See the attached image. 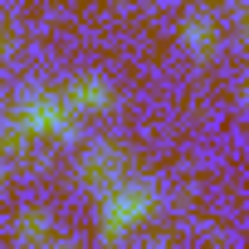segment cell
Listing matches in <instances>:
<instances>
[{
  "mask_svg": "<svg viewBox=\"0 0 249 249\" xmlns=\"http://www.w3.org/2000/svg\"><path fill=\"white\" fill-rule=\"evenodd\" d=\"M147 210H152V191H147L142 181H132V186H112V196L103 200V239L117 244Z\"/></svg>",
  "mask_w": 249,
  "mask_h": 249,
  "instance_id": "1",
  "label": "cell"
},
{
  "mask_svg": "<svg viewBox=\"0 0 249 249\" xmlns=\"http://www.w3.org/2000/svg\"><path fill=\"white\" fill-rule=\"evenodd\" d=\"M69 103H59V98H25L20 103V112H15V127L20 132H30V137H39V132H59L64 122H69Z\"/></svg>",
  "mask_w": 249,
  "mask_h": 249,
  "instance_id": "2",
  "label": "cell"
},
{
  "mask_svg": "<svg viewBox=\"0 0 249 249\" xmlns=\"http://www.w3.org/2000/svg\"><path fill=\"white\" fill-rule=\"evenodd\" d=\"M73 112H93V107H103L107 103V83L103 78H78L73 88H69V98H64Z\"/></svg>",
  "mask_w": 249,
  "mask_h": 249,
  "instance_id": "3",
  "label": "cell"
},
{
  "mask_svg": "<svg viewBox=\"0 0 249 249\" xmlns=\"http://www.w3.org/2000/svg\"><path fill=\"white\" fill-rule=\"evenodd\" d=\"M186 44H191L196 54H205V49H210V25H205V20H191V25H186Z\"/></svg>",
  "mask_w": 249,
  "mask_h": 249,
  "instance_id": "4",
  "label": "cell"
},
{
  "mask_svg": "<svg viewBox=\"0 0 249 249\" xmlns=\"http://www.w3.org/2000/svg\"><path fill=\"white\" fill-rule=\"evenodd\" d=\"M44 234H49V220H44V215H20V239L35 244V239H44Z\"/></svg>",
  "mask_w": 249,
  "mask_h": 249,
  "instance_id": "5",
  "label": "cell"
}]
</instances>
